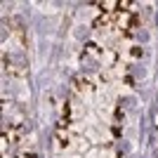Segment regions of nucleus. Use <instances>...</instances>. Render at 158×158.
Wrapping results in <instances>:
<instances>
[{"mask_svg": "<svg viewBox=\"0 0 158 158\" xmlns=\"http://www.w3.org/2000/svg\"><path fill=\"white\" fill-rule=\"evenodd\" d=\"M2 64H5V71L10 73L12 78H24V76H26V69H24V66L21 64H10L7 57H2Z\"/></svg>", "mask_w": 158, "mask_h": 158, "instance_id": "7ed1b4c3", "label": "nucleus"}, {"mask_svg": "<svg viewBox=\"0 0 158 158\" xmlns=\"http://www.w3.org/2000/svg\"><path fill=\"white\" fill-rule=\"evenodd\" d=\"M130 54H132V59H139V57H142V47H137V45H132V50H130Z\"/></svg>", "mask_w": 158, "mask_h": 158, "instance_id": "1a4fd4ad", "label": "nucleus"}, {"mask_svg": "<svg viewBox=\"0 0 158 158\" xmlns=\"http://www.w3.org/2000/svg\"><path fill=\"white\" fill-rule=\"evenodd\" d=\"M90 80L87 78H83V76H78V78H73L71 80V90H73V94H80V92H87L90 90Z\"/></svg>", "mask_w": 158, "mask_h": 158, "instance_id": "20e7f679", "label": "nucleus"}, {"mask_svg": "<svg viewBox=\"0 0 158 158\" xmlns=\"http://www.w3.org/2000/svg\"><path fill=\"white\" fill-rule=\"evenodd\" d=\"M125 85H130V87H135V78H132V76H125Z\"/></svg>", "mask_w": 158, "mask_h": 158, "instance_id": "9b49d317", "label": "nucleus"}, {"mask_svg": "<svg viewBox=\"0 0 158 158\" xmlns=\"http://www.w3.org/2000/svg\"><path fill=\"white\" fill-rule=\"evenodd\" d=\"M113 19H116V14H106V12H104V14H99L97 19L92 21V26L97 28V31H109Z\"/></svg>", "mask_w": 158, "mask_h": 158, "instance_id": "f257e3e1", "label": "nucleus"}, {"mask_svg": "<svg viewBox=\"0 0 158 158\" xmlns=\"http://www.w3.org/2000/svg\"><path fill=\"white\" fill-rule=\"evenodd\" d=\"M123 120H125V111L120 106H116L113 109V125H123Z\"/></svg>", "mask_w": 158, "mask_h": 158, "instance_id": "0eeeda50", "label": "nucleus"}, {"mask_svg": "<svg viewBox=\"0 0 158 158\" xmlns=\"http://www.w3.org/2000/svg\"><path fill=\"white\" fill-rule=\"evenodd\" d=\"M54 135H57V142H59V146H64V142H71V130L66 127L64 120H59V123H57V127H54Z\"/></svg>", "mask_w": 158, "mask_h": 158, "instance_id": "f03ea898", "label": "nucleus"}, {"mask_svg": "<svg viewBox=\"0 0 158 158\" xmlns=\"http://www.w3.org/2000/svg\"><path fill=\"white\" fill-rule=\"evenodd\" d=\"M5 158H7V156H5Z\"/></svg>", "mask_w": 158, "mask_h": 158, "instance_id": "ddd939ff", "label": "nucleus"}, {"mask_svg": "<svg viewBox=\"0 0 158 158\" xmlns=\"http://www.w3.org/2000/svg\"><path fill=\"white\" fill-rule=\"evenodd\" d=\"M113 73H116L118 78H125V76H130V73H127V66H125V64H120V61L113 66Z\"/></svg>", "mask_w": 158, "mask_h": 158, "instance_id": "6e6552de", "label": "nucleus"}, {"mask_svg": "<svg viewBox=\"0 0 158 158\" xmlns=\"http://www.w3.org/2000/svg\"><path fill=\"white\" fill-rule=\"evenodd\" d=\"M111 135H113V139H120V125H113L111 123Z\"/></svg>", "mask_w": 158, "mask_h": 158, "instance_id": "9d476101", "label": "nucleus"}, {"mask_svg": "<svg viewBox=\"0 0 158 158\" xmlns=\"http://www.w3.org/2000/svg\"><path fill=\"white\" fill-rule=\"evenodd\" d=\"M85 54H90L92 59H102V50H99V45L97 43H85Z\"/></svg>", "mask_w": 158, "mask_h": 158, "instance_id": "39448f33", "label": "nucleus"}, {"mask_svg": "<svg viewBox=\"0 0 158 158\" xmlns=\"http://www.w3.org/2000/svg\"><path fill=\"white\" fill-rule=\"evenodd\" d=\"M102 59L106 61V66H111V69H113V66L118 64V61H116V59H118V54H116V50H104Z\"/></svg>", "mask_w": 158, "mask_h": 158, "instance_id": "423d86ee", "label": "nucleus"}, {"mask_svg": "<svg viewBox=\"0 0 158 158\" xmlns=\"http://www.w3.org/2000/svg\"><path fill=\"white\" fill-rule=\"evenodd\" d=\"M156 127H158V116H156Z\"/></svg>", "mask_w": 158, "mask_h": 158, "instance_id": "f8f14e48", "label": "nucleus"}]
</instances>
